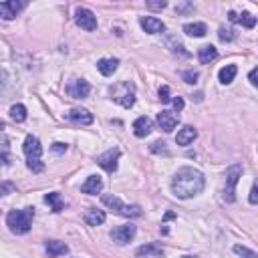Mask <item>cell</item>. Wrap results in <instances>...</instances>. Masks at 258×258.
I'll use <instances>...</instances> for the list:
<instances>
[{"label":"cell","instance_id":"6da1fadb","mask_svg":"<svg viewBox=\"0 0 258 258\" xmlns=\"http://www.w3.org/2000/svg\"><path fill=\"white\" fill-rule=\"evenodd\" d=\"M206 186V180H204V174L196 168H180L176 172V176L172 178V192L176 198L180 200H190L198 194H202Z\"/></svg>","mask_w":258,"mask_h":258},{"label":"cell","instance_id":"7a4b0ae2","mask_svg":"<svg viewBox=\"0 0 258 258\" xmlns=\"http://www.w3.org/2000/svg\"><path fill=\"white\" fill-rule=\"evenodd\" d=\"M22 149H24V156H26V166H28V170H32L34 174H40V172L44 170V164L40 162V156H42V145H40L38 137H34V135H26Z\"/></svg>","mask_w":258,"mask_h":258},{"label":"cell","instance_id":"3957f363","mask_svg":"<svg viewBox=\"0 0 258 258\" xmlns=\"http://www.w3.org/2000/svg\"><path fill=\"white\" fill-rule=\"evenodd\" d=\"M32 218H34V210L32 208H24V210H12L6 216V226L12 234H26L32 226Z\"/></svg>","mask_w":258,"mask_h":258},{"label":"cell","instance_id":"277c9868","mask_svg":"<svg viewBox=\"0 0 258 258\" xmlns=\"http://www.w3.org/2000/svg\"><path fill=\"white\" fill-rule=\"evenodd\" d=\"M101 200H103V204L109 206L111 210H115V212L121 214V216H127V218H137V216H141V208H139L137 204L127 206V204H123L117 196H111V194H105Z\"/></svg>","mask_w":258,"mask_h":258},{"label":"cell","instance_id":"5b68a950","mask_svg":"<svg viewBox=\"0 0 258 258\" xmlns=\"http://www.w3.org/2000/svg\"><path fill=\"white\" fill-rule=\"evenodd\" d=\"M113 99L119 103L121 107L129 109L133 107V103H135V87L133 83H119L117 87H113Z\"/></svg>","mask_w":258,"mask_h":258},{"label":"cell","instance_id":"8992f818","mask_svg":"<svg viewBox=\"0 0 258 258\" xmlns=\"http://www.w3.org/2000/svg\"><path fill=\"white\" fill-rule=\"evenodd\" d=\"M242 178V166L240 164H234V166H230L228 170H226V190H224V200L226 202H234L236 200V184H238V180Z\"/></svg>","mask_w":258,"mask_h":258},{"label":"cell","instance_id":"52a82bcc","mask_svg":"<svg viewBox=\"0 0 258 258\" xmlns=\"http://www.w3.org/2000/svg\"><path fill=\"white\" fill-rule=\"evenodd\" d=\"M135 232H137V228H135L133 224L117 226V228H113V230H111V240H113L115 244L123 246V244H127V242H131V240H133Z\"/></svg>","mask_w":258,"mask_h":258},{"label":"cell","instance_id":"ba28073f","mask_svg":"<svg viewBox=\"0 0 258 258\" xmlns=\"http://www.w3.org/2000/svg\"><path fill=\"white\" fill-rule=\"evenodd\" d=\"M119 158H121V151L119 149H109V151H105L103 156H99L97 158V164L105 170V172H109V174H113L115 170H117V162H119Z\"/></svg>","mask_w":258,"mask_h":258},{"label":"cell","instance_id":"9c48e42d","mask_svg":"<svg viewBox=\"0 0 258 258\" xmlns=\"http://www.w3.org/2000/svg\"><path fill=\"white\" fill-rule=\"evenodd\" d=\"M75 22H77V26H81L85 30H97V16L89 8H77Z\"/></svg>","mask_w":258,"mask_h":258},{"label":"cell","instance_id":"30bf717a","mask_svg":"<svg viewBox=\"0 0 258 258\" xmlns=\"http://www.w3.org/2000/svg\"><path fill=\"white\" fill-rule=\"evenodd\" d=\"M24 6H26V2H16V0H10V2H0V18L14 20Z\"/></svg>","mask_w":258,"mask_h":258},{"label":"cell","instance_id":"8fae6325","mask_svg":"<svg viewBox=\"0 0 258 258\" xmlns=\"http://www.w3.org/2000/svg\"><path fill=\"white\" fill-rule=\"evenodd\" d=\"M67 93H69L71 97H75V99H85V97H89V93H91V85H89L87 81H83V79H75V81L69 83Z\"/></svg>","mask_w":258,"mask_h":258},{"label":"cell","instance_id":"7c38bea8","mask_svg":"<svg viewBox=\"0 0 258 258\" xmlns=\"http://www.w3.org/2000/svg\"><path fill=\"white\" fill-rule=\"evenodd\" d=\"M139 24H141V28L147 34H158V32H164L166 30V24L160 18H156V16H143L139 20Z\"/></svg>","mask_w":258,"mask_h":258},{"label":"cell","instance_id":"4fadbf2b","mask_svg":"<svg viewBox=\"0 0 258 258\" xmlns=\"http://www.w3.org/2000/svg\"><path fill=\"white\" fill-rule=\"evenodd\" d=\"M158 125H160V129H164L166 133H170V131H174L176 129V125H178V115L174 113V111H162V113H158Z\"/></svg>","mask_w":258,"mask_h":258},{"label":"cell","instance_id":"5bb4252c","mask_svg":"<svg viewBox=\"0 0 258 258\" xmlns=\"http://www.w3.org/2000/svg\"><path fill=\"white\" fill-rule=\"evenodd\" d=\"M151 129H153V121L149 117H145V115H141V117H137L133 121V133H135V137H147L151 133Z\"/></svg>","mask_w":258,"mask_h":258},{"label":"cell","instance_id":"9a60e30c","mask_svg":"<svg viewBox=\"0 0 258 258\" xmlns=\"http://www.w3.org/2000/svg\"><path fill=\"white\" fill-rule=\"evenodd\" d=\"M67 117H69V121H73V123H81V125H91V123H93V115H91L87 109H83V107H75V109H71V111L67 113Z\"/></svg>","mask_w":258,"mask_h":258},{"label":"cell","instance_id":"2e32d148","mask_svg":"<svg viewBox=\"0 0 258 258\" xmlns=\"http://www.w3.org/2000/svg\"><path fill=\"white\" fill-rule=\"evenodd\" d=\"M198 59H200L202 65H210L212 61L218 59V48H216L214 44H204V46H200V50H198Z\"/></svg>","mask_w":258,"mask_h":258},{"label":"cell","instance_id":"e0dca14e","mask_svg":"<svg viewBox=\"0 0 258 258\" xmlns=\"http://www.w3.org/2000/svg\"><path fill=\"white\" fill-rule=\"evenodd\" d=\"M228 18H230V22H234V24H242V26H246V28H254V26H256V16H252L250 12L236 14L234 10H230V12H228Z\"/></svg>","mask_w":258,"mask_h":258},{"label":"cell","instance_id":"ac0fdd59","mask_svg":"<svg viewBox=\"0 0 258 258\" xmlns=\"http://www.w3.org/2000/svg\"><path fill=\"white\" fill-rule=\"evenodd\" d=\"M44 248H46V254L50 258H57V256H63L69 252V246L65 242H59V240H46Z\"/></svg>","mask_w":258,"mask_h":258},{"label":"cell","instance_id":"d6986e66","mask_svg":"<svg viewBox=\"0 0 258 258\" xmlns=\"http://www.w3.org/2000/svg\"><path fill=\"white\" fill-rule=\"evenodd\" d=\"M101 190H103V180H101L99 176H89L87 182L81 186V192H83V194H89V196H95V194H99Z\"/></svg>","mask_w":258,"mask_h":258},{"label":"cell","instance_id":"ffe728a7","mask_svg":"<svg viewBox=\"0 0 258 258\" xmlns=\"http://www.w3.org/2000/svg\"><path fill=\"white\" fill-rule=\"evenodd\" d=\"M196 137H198V131H196L192 125H186V127H182V129L178 131L176 143H178V145H190Z\"/></svg>","mask_w":258,"mask_h":258},{"label":"cell","instance_id":"44dd1931","mask_svg":"<svg viewBox=\"0 0 258 258\" xmlns=\"http://www.w3.org/2000/svg\"><path fill=\"white\" fill-rule=\"evenodd\" d=\"M117 67H119V59H101L97 63V69L103 77H111L117 71Z\"/></svg>","mask_w":258,"mask_h":258},{"label":"cell","instance_id":"7402d4cb","mask_svg":"<svg viewBox=\"0 0 258 258\" xmlns=\"http://www.w3.org/2000/svg\"><path fill=\"white\" fill-rule=\"evenodd\" d=\"M184 32L188 36H196V38H202L208 34V26H206L204 22H188L184 24Z\"/></svg>","mask_w":258,"mask_h":258},{"label":"cell","instance_id":"603a6c76","mask_svg":"<svg viewBox=\"0 0 258 258\" xmlns=\"http://www.w3.org/2000/svg\"><path fill=\"white\" fill-rule=\"evenodd\" d=\"M105 212L103 210H97V208H91V210H87V214H85V222L89 224V226H99V224H103L105 222Z\"/></svg>","mask_w":258,"mask_h":258},{"label":"cell","instance_id":"cb8c5ba5","mask_svg":"<svg viewBox=\"0 0 258 258\" xmlns=\"http://www.w3.org/2000/svg\"><path fill=\"white\" fill-rule=\"evenodd\" d=\"M236 73H238V67H236V65H226V67H222V69H220L218 79H220V83H222V85H230V83L234 81Z\"/></svg>","mask_w":258,"mask_h":258},{"label":"cell","instance_id":"d4e9b609","mask_svg":"<svg viewBox=\"0 0 258 258\" xmlns=\"http://www.w3.org/2000/svg\"><path fill=\"white\" fill-rule=\"evenodd\" d=\"M44 202L53 208V212H61L63 208H65V202H63V198H61V194H57V192H50V194H46L44 196Z\"/></svg>","mask_w":258,"mask_h":258},{"label":"cell","instance_id":"484cf974","mask_svg":"<svg viewBox=\"0 0 258 258\" xmlns=\"http://www.w3.org/2000/svg\"><path fill=\"white\" fill-rule=\"evenodd\" d=\"M137 256H156V258H160V256H164V250L158 244H145V246L137 248Z\"/></svg>","mask_w":258,"mask_h":258},{"label":"cell","instance_id":"4316f807","mask_svg":"<svg viewBox=\"0 0 258 258\" xmlns=\"http://www.w3.org/2000/svg\"><path fill=\"white\" fill-rule=\"evenodd\" d=\"M10 117H12V121L22 123V121L26 119V107H24V105H20V103L12 105V107H10Z\"/></svg>","mask_w":258,"mask_h":258},{"label":"cell","instance_id":"83f0119b","mask_svg":"<svg viewBox=\"0 0 258 258\" xmlns=\"http://www.w3.org/2000/svg\"><path fill=\"white\" fill-rule=\"evenodd\" d=\"M198 77H200V73H198V71H194V69H190V71H184V73H182V79H184L188 85L198 83Z\"/></svg>","mask_w":258,"mask_h":258},{"label":"cell","instance_id":"f1b7e54d","mask_svg":"<svg viewBox=\"0 0 258 258\" xmlns=\"http://www.w3.org/2000/svg\"><path fill=\"white\" fill-rule=\"evenodd\" d=\"M234 252H236V254H240V256H244V258H258L254 250H248L246 246H240V244H236V246H234Z\"/></svg>","mask_w":258,"mask_h":258},{"label":"cell","instance_id":"f546056e","mask_svg":"<svg viewBox=\"0 0 258 258\" xmlns=\"http://www.w3.org/2000/svg\"><path fill=\"white\" fill-rule=\"evenodd\" d=\"M14 190H16V186H14L12 182H0V198L12 194Z\"/></svg>","mask_w":258,"mask_h":258},{"label":"cell","instance_id":"4dcf8cb0","mask_svg":"<svg viewBox=\"0 0 258 258\" xmlns=\"http://www.w3.org/2000/svg\"><path fill=\"white\" fill-rule=\"evenodd\" d=\"M218 38L224 40V42H230V40H234V32L230 28H220L218 30Z\"/></svg>","mask_w":258,"mask_h":258},{"label":"cell","instance_id":"1f68e13d","mask_svg":"<svg viewBox=\"0 0 258 258\" xmlns=\"http://www.w3.org/2000/svg\"><path fill=\"white\" fill-rule=\"evenodd\" d=\"M69 149V145L67 143H61V141H57V143H53V145H50V151H53V153H57V156H61V153H65Z\"/></svg>","mask_w":258,"mask_h":258},{"label":"cell","instance_id":"d6a6232c","mask_svg":"<svg viewBox=\"0 0 258 258\" xmlns=\"http://www.w3.org/2000/svg\"><path fill=\"white\" fill-rule=\"evenodd\" d=\"M160 101H164V103H170L172 101V93H170V87L168 85L160 87Z\"/></svg>","mask_w":258,"mask_h":258},{"label":"cell","instance_id":"836d02e7","mask_svg":"<svg viewBox=\"0 0 258 258\" xmlns=\"http://www.w3.org/2000/svg\"><path fill=\"white\" fill-rule=\"evenodd\" d=\"M10 164V153L6 147H0V166H8Z\"/></svg>","mask_w":258,"mask_h":258},{"label":"cell","instance_id":"e575fe53","mask_svg":"<svg viewBox=\"0 0 258 258\" xmlns=\"http://www.w3.org/2000/svg\"><path fill=\"white\" fill-rule=\"evenodd\" d=\"M172 105H174L176 111H182V109H184V99H182V97H174V99H172Z\"/></svg>","mask_w":258,"mask_h":258},{"label":"cell","instance_id":"d590c367","mask_svg":"<svg viewBox=\"0 0 258 258\" xmlns=\"http://www.w3.org/2000/svg\"><path fill=\"white\" fill-rule=\"evenodd\" d=\"M172 50H174L176 55H182V57H190V53H188V50H184V46H182L180 42H178V44H174V48H172Z\"/></svg>","mask_w":258,"mask_h":258},{"label":"cell","instance_id":"8d00e7d4","mask_svg":"<svg viewBox=\"0 0 258 258\" xmlns=\"http://www.w3.org/2000/svg\"><path fill=\"white\" fill-rule=\"evenodd\" d=\"M258 202V188L256 184H252V190H250V204H256Z\"/></svg>","mask_w":258,"mask_h":258},{"label":"cell","instance_id":"74e56055","mask_svg":"<svg viewBox=\"0 0 258 258\" xmlns=\"http://www.w3.org/2000/svg\"><path fill=\"white\" fill-rule=\"evenodd\" d=\"M248 79H250V83L256 87V85H258V69H252L250 75H248Z\"/></svg>","mask_w":258,"mask_h":258},{"label":"cell","instance_id":"f35d334b","mask_svg":"<svg viewBox=\"0 0 258 258\" xmlns=\"http://www.w3.org/2000/svg\"><path fill=\"white\" fill-rule=\"evenodd\" d=\"M147 6L153 8V10H162V8H166L168 4H166V2H147Z\"/></svg>","mask_w":258,"mask_h":258},{"label":"cell","instance_id":"ab89813d","mask_svg":"<svg viewBox=\"0 0 258 258\" xmlns=\"http://www.w3.org/2000/svg\"><path fill=\"white\" fill-rule=\"evenodd\" d=\"M6 79H8L6 71H4V69H0V85H4V83H6Z\"/></svg>","mask_w":258,"mask_h":258},{"label":"cell","instance_id":"60d3db41","mask_svg":"<svg viewBox=\"0 0 258 258\" xmlns=\"http://www.w3.org/2000/svg\"><path fill=\"white\" fill-rule=\"evenodd\" d=\"M4 127H6V125H4V121H0V131H2Z\"/></svg>","mask_w":258,"mask_h":258},{"label":"cell","instance_id":"b9f144b4","mask_svg":"<svg viewBox=\"0 0 258 258\" xmlns=\"http://www.w3.org/2000/svg\"><path fill=\"white\" fill-rule=\"evenodd\" d=\"M184 258H196V256H184Z\"/></svg>","mask_w":258,"mask_h":258}]
</instances>
